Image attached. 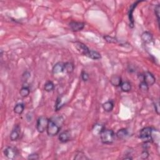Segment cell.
Returning <instances> with one entry per match:
<instances>
[{
    "label": "cell",
    "mask_w": 160,
    "mask_h": 160,
    "mask_svg": "<svg viewBox=\"0 0 160 160\" xmlns=\"http://www.w3.org/2000/svg\"><path fill=\"white\" fill-rule=\"evenodd\" d=\"M63 122H64V120L61 116L54 117L49 119L48 127L46 129L48 135L49 136L57 135L60 131Z\"/></svg>",
    "instance_id": "cell-1"
},
{
    "label": "cell",
    "mask_w": 160,
    "mask_h": 160,
    "mask_svg": "<svg viewBox=\"0 0 160 160\" xmlns=\"http://www.w3.org/2000/svg\"><path fill=\"white\" fill-rule=\"evenodd\" d=\"M115 133L111 129H104L100 134L102 142L106 145L112 144L115 140Z\"/></svg>",
    "instance_id": "cell-2"
},
{
    "label": "cell",
    "mask_w": 160,
    "mask_h": 160,
    "mask_svg": "<svg viewBox=\"0 0 160 160\" xmlns=\"http://www.w3.org/2000/svg\"><path fill=\"white\" fill-rule=\"evenodd\" d=\"M154 129L151 127H145L143 128L139 134V138L145 143H151L153 141V133Z\"/></svg>",
    "instance_id": "cell-3"
},
{
    "label": "cell",
    "mask_w": 160,
    "mask_h": 160,
    "mask_svg": "<svg viewBox=\"0 0 160 160\" xmlns=\"http://www.w3.org/2000/svg\"><path fill=\"white\" fill-rule=\"evenodd\" d=\"M49 120L45 116H40L38 118L36 123V129L38 131L43 133L46 130L48 125Z\"/></svg>",
    "instance_id": "cell-4"
},
{
    "label": "cell",
    "mask_w": 160,
    "mask_h": 160,
    "mask_svg": "<svg viewBox=\"0 0 160 160\" xmlns=\"http://www.w3.org/2000/svg\"><path fill=\"white\" fill-rule=\"evenodd\" d=\"M74 46L78 50V51H79L80 53L82 54L83 55L86 56L87 57L88 56V55H89L91 49L88 48L86 45L81 43V42H79V41L75 42Z\"/></svg>",
    "instance_id": "cell-5"
},
{
    "label": "cell",
    "mask_w": 160,
    "mask_h": 160,
    "mask_svg": "<svg viewBox=\"0 0 160 160\" xmlns=\"http://www.w3.org/2000/svg\"><path fill=\"white\" fill-rule=\"evenodd\" d=\"M4 154L9 159H14L18 154L17 150L11 146H8L4 150Z\"/></svg>",
    "instance_id": "cell-6"
},
{
    "label": "cell",
    "mask_w": 160,
    "mask_h": 160,
    "mask_svg": "<svg viewBox=\"0 0 160 160\" xmlns=\"http://www.w3.org/2000/svg\"><path fill=\"white\" fill-rule=\"evenodd\" d=\"M143 81H144L148 86H152L156 82V78L154 75L149 71H146L143 74Z\"/></svg>",
    "instance_id": "cell-7"
},
{
    "label": "cell",
    "mask_w": 160,
    "mask_h": 160,
    "mask_svg": "<svg viewBox=\"0 0 160 160\" xmlns=\"http://www.w3.org/2000/svg\"><path fill=\"white\" fill-rule=\"evenodd\" d=\"M85 24L83 22H71L69 23V26L71 31L77 32L83 30L85 28Z\"/></svg>",
    "instance_id": "cell-8"
},
{
    "label": "cell",
    "mask_w": 160,
    "mask_h": 160,
    "mask_svg": "<svg viewBox=\"0 0 160 160\" xmlns=\"http://www.w3.org/2000/svg\"><path fill=\"white\" fill-rule=\"evenodd\" d=\"M141 2H142V1H136L135 3H134L129 8V10L128 11V18H129V26L131 28L134 27V24L133 16L134 10L135 9V8L138 6V4Z\"/></svg>",
    "instance_id": "cell-9"
},
{
    "label": "cell",
    "mask_w": 160,
    "mask_h": 160,
    "mask_svg": "<svg viewBox=\"0 0 160 160\" xmlns=\"http://www.w3.org/2000/svg\"><path fill=\"white\" fill-rule=\"evenodd\" d=\"M71 136V133L70 130H66V131H63L59 134L58 139L59 141L61 143H66L70 140Z\"/></svg>",
    "instance_id": "cell-10"
},
{
    "label": "cell",
    "mask_w": 160,
    "mask_h": 160,
    "mask_svg": "<svg viewBox=\"0 0 160 160\" xmlns=\"http://www.w3.org/2000/svg\"><path fill=\"white\" fill-rule=\"evenodd\" d=\"M20 127L19 125L15 126L14 128L13 129L12 131L10 134V140L12 141H15L18 140L19 138V134H20Z\"/></svg>",
    "instance_id": "cell-11"
},
{
    "label": "cell",
    "mask_w": 160,
    "mask_h": 160,
    "mask_svg": "<svg viewBox=\"0 0 160 160\" xmlns=\"http://www.w3.org/2000/svg\"><path fill=\"white\" fill-rule=\"evenodd\" d=\"M105 129L104 126L100 123H96L93 126L92 133L95 136L100 135L101 133L103 132V130Z\"/></svg>",
    "instance_id": "cell-12"
},
{
    "label": "cell",
    "mask_w": 160,
    "mask_h": 160,
    "mask_svg": "<svg viewBox=\"0 0 160 160\" xmlns=\"http://www.w3.org/2000/svg\"><path fill=\"white\" fill-rule=\"evenodd\" d=\"M65 63L62 62H58L54 65L52 69V72L54 74H60L64 72Z\"/></svg>",
    "instance_id": "cell-13"
},
{
    "label": "cell",
    "mask_w": 160,
    "mask_h": 160,
    "mask_svg": "<svg viewBox=\"0 0 160 160\" xmlns=\"http://www.w3.org/2000/svg\"><path fill=\"white\" fill-rule=\"evenodd\" d=\"M142 41L146 44L150 43L153 41V35L148 31H145L142 33L141 36Z\"/></svg>",
    "instance_id": "cell-14"
},
{
    "label": "cell",
    "mask_w": 160,
    "mask_h": 160,
    "mask_svg": "<svg viewBox=\"0 0 160 160\" xmlns=\"http://www.w3.org/2000/svg\"><path fill=\"white\" fill-rule=\"evenodd\" d=\"M110 82L113 86L115 87H119L122 83L121 78L118 75H113L110 78Z\"/></svg>",
    "instance_id": "cell-15"
},
{
    "label": "cell",
    "mask_w": 160,
    "mask_h": 160,
    "mask_svg": "<svg viewBox=\"0 0 160 160\" xmlns=\"http://www.w3.org/2000/svg\"><path fill=\"white\" fill-rule=\"evenodd\" d=\"M128 134H129V132L128 131V129L123 128L118 131V132L116 134V136L118 139H120V140H123V139L127 138L128 136Z\"/></svg>",
    "instance_id": "cell-16"
},
{
    "label": "cell",
    "mask_w": 160,
    "mask_h": 160,
    "mask_svg": "<svg viewBox=\"0 0 160 160\" xmlns=\"http://www.w3.org/2000/svg\"><path fill=\"white\" fill-rule=\"evenodd\" d=\"M102 107L106 112H111L114 108V103L113 101H108L103 104Z\"/></svg>",
    "instance_id": "cell-17"
},
{
    "label": "cell",
    "mask_w": 160,
    "mask_h": 160,
    "mask_svg": "<svg viewBox=\"0 0 160 160\" xmlns=\"http://www.w3.org/2000/svg\"><path fill=\"white\" fill-rule=\"evenodd\" d=\"M24 109V104L23 103L16 104L14 108V112L17 115H22Z\"/></svg>",
    "instance_id": "cell-18"
},
{
    "label": "cell",
    "mask_w": 160,
    "mask_h": 160,
    "mask_svg": "<svg viewBox=\"0 0 160 160\" xmlns=\"http://www.w3.org/2000/svg\"><path fill=\"white\" fill-rule=\"evenodd\" d=\"M30 93V90H29V88L27 86H24L22 88V89L19 91V94L20 96L23 98H26Z\"/></svg>",
    "instance_id": "cell-19"
},
{
    "label": "cell",
    "mask_w": 160,
    "mask_h": 160,
    "mask_svg": "<svg viewBox=\"0 0 160 160\" xmlns=\"http://www.w3.org/2000/svg\"><path fill=\"white\" fill-rule=\"evenodd\" d=\"M74 70V65L70 62H66L64 65V72L67 73H72Z\"/></svg>",
    "instance_id": "cell-20"
},
{
    "label": "cell",
    "mask_w": 160,
    "mask_h": 160,
    "mask_svg": "<svg viewBox=\"0 0 160 160\" xmlns=\"http://www.w3.org/2000/svg\"><path fill=\"white\" fill-rule=\"evenodd\" d=\"M120 87L121 90L124 92H129L131 90V85L128 81L122 82Z\"/></svg>",
    "instance_id": "cell-21"
},
{
    "label": "cell",
    "mask_w": 160,
    "mask_h": 160,
    "mask_svg": "<svg viewBox=\"0 0 160 160\" xmlns=\"http://www.w3.org/2000/svg\"><path fill=\"white\" fill-rule=\"evenodd\" d=\"M88 57L92 59V60H99V59L102 58V56H101V54L99 53L98 52L93 51V50H91L89 55H88Z\"/></svg>",
    "instance_id": "cell-22"
},
{
    "label": "cell",
    "mask_w": 160,
    "mask_h": 160,
    "mask_svg": "<svg viewBox=\"0 0 160 160\" xmlns=\"http://www.w3.org/2000/svg\"><path fill=\"white\" fill-rule=\"evenodd\" d=\"M44 88H45V90L46 91H47V92L51 91L54 90V83L51 81H48L45 83Z\"/></svg>",
    "instance_id": "cell-23"
},
{
    "label": "cell",
    "mask_w": 160,
    "mask_h": 160,
    "mask_svg": "<svg viewBox=\"0 0 160 160\" xmlns=\"http://www.w3.org/2000/svg\"><path fill=\"white\" fill-rule=\"evenodd\" d=\"M64 106V103H63L62 102V98L61 97H58L56 101V104H55V110L56 111H58L60 110V109Z\"/></svg>",
    "instance_id": "cell-24"
},
{
    "label": "cell",
    "mask_w": 160,
    "mask_h": 160,
    "mask_svg": "<svg viewBox=\"0 0 160 160\" xmlns=\"http://www.w3.org/2000/svg\"><path fill=\"white\" fill-rule=\"evenodd\" d=\"M104 40L106 41V42L109 43H118V40L116 38H115V37H112L108 35H106L103 37Z\"/></svg>",
    "instance_id": "cell-25"
},
{
    "label": "cell",
    "mask_w": 160,
    "mask_h": 160,
    "mask_svg": "<svg viewBox=\"0 0 160 160\" xmlns=\"http://www.w3.org/2000/svg\"><path fill=\"white\" fill-rule=\"evenodd\" d=\"M139 88H140V90L144 92L148 91L149 89V86L147 85V84L144 81H142L140 82V85H139Z\"/></svg>",
    "instance_id": "cell-26"
},
{
    "label": "cell",
    "mask_w": 160,
    "mask_h": 160,
    "mask_svg": "<svg viewBox=\"0 0 160 160\" xmlns=\"http://www.w3.org/2000/svg\"><path fill=\"white\" fill-rule=\"evenodd\" d=\"M88 158L83 152H78L74 157V159H88Z\"/></svg>",
    "instance_id": "cell-27"
},
{
    "label": "cell",
    "mask_w": 160,
    "mask_h": 160,
    "mask_svg": "<svg viewBox=\"0 0 160 160\" xmlns=\"http://www.w3.org/2000/svg\"><path fill=\"white\" fill-rule=\"evenodd\" d=\"M81 77L83 81H88V79H89V78H90L89 74H88V73L87 72H86L85 71H82L81 74Z\"/></svg>",
    "instance_id": "cell-28"
},
{
    "label": "cell",
    "mask_w": 160,
    "mask_h": 160,
    "mask_svg": "<svg viewBox=\"0 0 160 160\" xmlns=\"http://www.w3.org/2000/svg\"><path fill=\"white\" fill-rule=\"evenodd\" d=\"M159 10H160V6H159V5H157L154 8V13H155V15L157 18L158 23L159 22Z\"/></svg>",
    "instance_id": "cell-29"
},
{
    "label": "cell",
    "mask_w": 160,
    "mask_h": 160,
    "mask_svg": "<svg viewBox=\"0 0 160 160\" xmlns=\"http://www.w3.org/2000/svg\"><path fill=\"white\" fill-rule=\"evenodd\" d=\"M28 159L30 160H36L39 159V155L37 153H31L28 157Z\"/></svg>",
    "instance_id": "cell-30"
},
{
    "label": "cell",
    "mask_w": 160,
    "mask_h": 160,
    "mask_svg": "<svg viewBox=\"0 0 160 160\" xmlns=\"http://www.w3.org/2000/svg\"><path fill=\"white\" fill-rule=\"evenodd\" d=\"M149 153L148 152V151L147 150H144L143 151V152L141 153V158L143 159H148V158L149 157Z\"/></svg>",
    "instance_id": "cell-31"
},
{
    "label": "cell",
    "mask_w": 160,
    "mask_h": 160,
    "mask_svg": "<svg viewBox=\"0 0 160 160\" xmlns=\"http://www.w3.org/2000/svg\"><path fill=\"white\" fill-rule=\"evenodd\" d=\"M154 107L155 111L157 112L158 115H159V103L158 100H157V102H155L154 103Z\"/></svg>",
    "instance_id": "cell-32"
},
{
    "label": "cell",
    "mask_w": 160,
    "mask_h": 160,
    "mask_svg": "<svg viewBox=\"0 0 160 160\" xmlns=\"http://www.w3.org/2000/svg\"><path fill=\"white\" fill-rule=\"evenodd\" d=\"M123 159H133L132 157H125Z\"/></svg>",
    "instance_id": "cell-33"
}]
</instances>
